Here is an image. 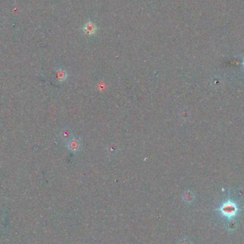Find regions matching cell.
I'll return each mask as SVG.
<instances>
[{
    "instance_id": "cell-1",
    "label": "cell",
    "mask_w": 244,
    "mask_h": 244,
    "mask_svg": "<svg viewBox=\"0 0 244 244\" xmlns=\"http://www.w3.org/2000/svg\"><path fill=\"white\" fill-rule=\"evenodd\" d=\"M219 211L222 215L230 219L236 216L238 208L237 205H235L234 202L229 201L223 203V205L220 207Z\"/></svg>"
},
{
    "instance_id": "cell-2",
    "label": "cell",
    "mask_w": 244,
    "mask_h": 244,
    "mask_svg": "<svg viewBox=\"0 0 244 244\" xmlns=\"http://www.w3.org/2000/svg\"><path fill=\"white\" fill-rule=\"evenodd\" d=\"M82 30L88 36H93L96 34L97 31V26L92 21H87L85 25L83 26Z\"/></svg>"
},
{
    "instance_id": "cell-3",
    "label": "cell",
    "mask_w": 244,
    "mask_h": 244,
    "mask_svg": "<svg viewBox=\"0 0 244 244\" xmlns=\"http://www.w3.org/2000/svg\"><path fill=\"white\" fill-rule=\"evenodd\" d=\"M66 147L71 152H77L79 151L80 148H81V143H80L78 139L72 138L67 141Z\"/></svg>"
},
{
    "instance_id": "cell-4",
    "label": "cell",
    "mask_w": 244,
    "mask_h": 244,
    "mask_svg": "<svg viewBox=\"0 0 244 244\" xmlns=\"http://www.w3.org/2000/svg\"><path fill=\"white\" fill-rule=\"evenodd\" d=\"M57 79L60 82L62 83L64 81H66V79L68 77V74L65 70H64L62 69H60L57 70Z\"/></svg>"
},
{
    "instance_id": "cell-5",
    "label": "cell",
    "mask_w": 244,
    "mask_h": 244,
    "mask_svg": "<svg viewBox=\"0 0 244 244\" xmlns=\"http://www.w3.org/2000/svg\"><path fill=\"white\" fill-rule=\"evenodd\" d=\"M60 137L63 139V140L69 141L72 138V133L71 131L69 129V128H63L62 130L60 131Z\"/></svg>"
},
{
    "instance_id": "cell-6",
    "label": "cell",
    "mask_w": 244,
    "mask_h": 244,
    "mask_svg": "<svg viewBox=\"0 0 244 244\" xmlns=\"http://www.w3.org/2000/svg\"><path fill=\"white\" fill-rule=\"evenodd\" d=\"M107 150H108V151L110 153V154H116V153L117 152L118 148H117L116 146L111 144V145L108 146Z\"/></svg>"
},
{
    "instance_id": "cell-7",
    "label": "cell",
    "mask_w": 244,
    "mask_h": 244,
    "mask_svg": "<svg viewBox=\"0 0 244 244\" xmlns=\"http://www.w3.org/2000/svg\"><path fill=\"white\" fill-rule=\"evenodd\" d=\"M243 65H244V62H243Z\"/></svg>"
}]
</instances>
